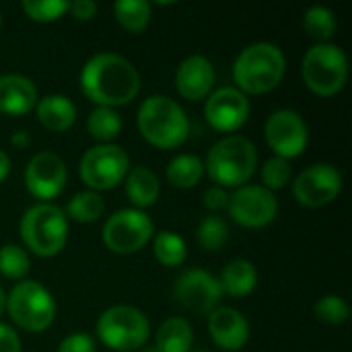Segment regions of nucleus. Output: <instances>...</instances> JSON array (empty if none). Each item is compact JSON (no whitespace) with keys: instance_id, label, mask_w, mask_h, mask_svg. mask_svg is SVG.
<instances>
[{"instance_id":"58836bf2","label":"nucleus","mask_w":352,"mask_h":352,"mask_svg":"<svg viewBox=\"0 0 352 352\" xmlns=\"http://www.w3.org/2000/svg\"><path fill=\"white\" fill-rule=\"evenodd\" d=\"M10 173V157L0 148V184L8 177Z\"/></svg>"},{"instance_id":"c756f323","label":"nucleus","mask_w":352,"mask_h":352,"mask_svg":"<svg viewBox=\"0 0 352 352\" xmlns=\"http://www.w3.org/2000/svg\"><path fill=\"white\" fill-rule=\"evenodd\" d=\"M196 239H198V245L204 250V252H219L227 245L229 241V225L225 219L217 217V214H210V217H204L196 229Z\"/></svg>"},{"instance_id":"39448f33","label":"nucleus","mask_w":352,"mask_h":352,"mask_svg":"<svg viewBox=\"0 0 352 352\" xmlns=\"http://www.w3.org/2000/svg\"><path fill=\"white\" fill-rule=\"evenodd\" d=\"M19 233L29 252L39 258H54L66 248L68 219L60 206L37 202L23 214Z\"/></svg>"},{"instance_id":"f257e3e1","label":"nucleus","mask_w":352,"mask_h":352,"mask_svg":"<svg viewBox=\"0 0 352 352\" xmlns=\"http://www.w3.org/2000/svg\"><path fill=\"white\" fill-rule=\"evenodd\" d=\"M80 91L97 107H120L136 99L140 74L136 66L120 54H95L80 70Z\"/></svg>"},{"instance_id":"2f4dec72","label":"nucleus","mask_w":352,"mask_h":352,"mask_svg":"<svg viewBox=\"0 0 352 352\" xmlns=\"http://www.w3.org/2000/svg\"><path fill=\"white\" fill-rule=\"evenodd\" d=\"M21 8L35 23H52V21L62 19L68 12L70 2H66V0H23Z\"/></svg>"},{"instance_id":"cd10ccee","label":"nucleus","mask_w":352,"mask_h":352,"mask_svg":"<svg viewBox=\"0 0 352 352\" xmlns=\"http://www.w3.org/2000/svg\"><path fill=\"white\" fill-rule=\"evenodd\" d=\"M153 254L159 260V264L167 268H175L186 262L188 248L182 235L173 231H159L153 241Z\"/></svg>"},{"instance_id":"a19ab883","label":"nucleus","mask_w":352,"mask_h":352,"mask_svg":"<svg viewBox=\"0 0 352 352\" xmlns=\"http://www.w3.org/2000/svg\"><path fill=\"white\" fill-rule=\"evenodd\" d=\"M4 309H6V293H4V289L0 287V316L4 314Z\"/></svg>"},{"instance_id":"e433bc0d","label":"nucleus","mask_w":352,"mask_h":352,"mask_svg":"<svg viewBox=\"0 0 352 352\" xmlns=\"http://www.w3.org/2000/svg\"><path fill=\"white\" fill-rule=\"evenodd\" d=\"M68 12L76 21H91L97 14V2H93V0H76V2H70Z\"/></svg>"},{"instance_id":"aec40b11","label":"nucleus","mask_w":352,"mask_h":352,"mask_svg":"<svg viewBox=\"0 0 352 352\" xmlns=\"http://www.w3.org/2000/svg\"><path fill=\"white\" fill-rule=\"evenodd\" d=\"M35 116L45 130L66 132L76 122V105L66 95L52 93V95L37 99Z\"/></svg>"},{"instance_id":"a878e982","label":"nucleus","mask_w":352,"mask_h":352,"mask_svg":"<svg viewBox=\"0 0 352 352\" xmlns=\"http://www.w3.org/2000/svg\"><path fill=\"white\" fill-rule=\"evenodd\" d=\"M103 210H105V200L101 198V194L85 190V192L74 194L68 200V204L64 208V214H66V219H72V221L85 225V223L99 221Z\"/></svg>"},{"instance_id":"2eb2a0df","label":"nucleus","mask_w":352,"mask_h":352,"mask_svg":"<svg viewBox=\"0 0 352 352\" xmlns=\"http://www.w3.org/2000/svg\"><path fill=\"white\" fill-rule=\"evenodd\" d=\"M66 179H68L66 163L62 161L60 155L50 151L33 155L25 167L27 192L41 202H50L52 198L60 196L66 188Z\"/></svg>"},{"instance_id":"0eeeda50","label":"nucleus","mask_w":352,"mask_h":352,"mask_svg":"<svg viewBox=\"0 0 352 352\" xmlns=\"http://www.w3.org/2000/svg\"><path fill=\"white\" fill-rule=\"evenodd\" d=\"M99 340L113 352H138L146 346L151 324L146 316L132 305H113L97 320Z\"/></svg>"},{"instance_id":"5701e85b","label":"nucleus","mask_w":352,"mask_h":352,"mask_svg":"<svg viewBox=\"0 0 352 352\" xmlns=\"http://www.w3.org/2000/svg\"><path fill=\"white\" fill-rule=\"evenodd\" d=\"M194 344V332L188 320L184 318H169L165 320L155 336L157 352H190Z\"/></svg>"},{"instance_id":"4be33fe9","label":"nucleus","mask_w":352,"mask_h":352,"mask_svg":"<svg viewBox=\"0 0 352 352\" xmlns=\"http://www.w3.org/2000/svg\"><path fill=\"white\" fill-rule=\"evenodd\" d=\"M219 285H221L223 295H229L233 299H243V297H248L256 289V285H258V270H256V266L250 260H243V258L231 260L223 268Z\"/></svg>"},{"instance_id":"c03bdc74","label":"nucleus","mask_w":352,"mask_h":352,"mask_svg":"<svg viewBox=\"0 0 352 352\" xmlns=\"http://www.w3.org/2000/svg\"><path fill=\"white\" fill-rule=\"evenodd\" d=\"M0 25H2V14H0Z\"/></svg>"},{"instance_id":"7c9ffc66","label":"nucleus","mask_w":352,"mask_h":352,"mask_svg":"<svg viewBox=\"0 0 352 352\" xmlns=\"http://www.w3.org/2000/svg\"><path fill=\"white\" fill-rule=\"evenodd\" d=\"M29 268H31L29 254L21 245L6 243L0 248V276L21 283L29 274Z\"/></svg>"},{"instance_id":"b1692460","label":"nucleus","mask_w":352,"mask_h":352,"mask_svg":"<svg viewBox=\"0 0 352 352\" xmlns=\"http://www.w3.org/2000/svg\"><path fill=\"white\" fill-rule=\"evenodd\" d=\"M202 175H204V161L192 153L175 155L165 167L167 182L179 190H188V188L198 186L202 182Z\"/></svg>"},{"instance_id":"423d86ee","label":"nucleus","mask_w":352,"mask_h":352,"mask_svg":"<svg viewBox=\"0 0 352 352\" xmlns=\"http://www.w3.org/2000/svg\"><path fill=\"white\" fill-rule=\"evenodd\" d=\"M301 74L311 93L332 97L340 93L349 80V58L340 45L316 43L303 58Z\"/></svg>"},{"instance_id":"6ab92c4d","label":"nucleus","mask_w":352,"mask_h":352,"mask_svg":"<svg viewBox=\"0 0 352 352\" xmlns=\"http://www.w3.org/2000/svg\"><path fill=\"white\" fill-rule=\"evenodd\" d=\"M37 105V89L31 78L23 74L0 76V113L25 116Z\"/></svg>"},{"instance_id":"ea45409f","label":"nucleus","mask_w":352,"mask_h":352,"mask_svg":"<svg viewBox=\"0 0 352 352\" xmlns=\"http://www.w3.org/2000/svg\"><path fill=\"white\" fill-rule=\"evenodd\" d=\"M10 142L16 146V148H25V146H29V142H31V138H29V134L27 132H14L12 134V138H10Z\"/></svg>"},{"instance_id":"7ed1b4c3","label":"nucleus","mask_w":352,"mask_h":352,"mask_svg":"<svg viewBox=\"0 0 352 352\" xmlns=\"http://www.w3.org/2000/svg\"><path fill=\"white\" fill-rule=\"evenodd\" d=\"M136 124L142 138L161 151L182 146L190 136V120L184 107L167 95H151L144 99Z\"/></svg>"},{"instance_id":"f03ea898","label":"nucleus","mask_w":352,"mask_h":352,"mask_svg":"<svg viewBox=\"0 0 352 352\" xmlns=\"http://www.w3.org/2000/svg\"><path fill=\"white\" fill-rule=\"evenodd\" d=\"M287 72V58L283 50L268 41H258L241 50L233 64V78L237 91L248 95H264L274 91Z\"/></svg>"},{"instance_id":"c85d7f7f","label":"nucleus","mask_w":352,"mask_h":352,"mask_svg":"<svg viewBox=\"0 0 352 352\" xmlns=\"http://www.w3.org/2000/svg\"><path fill=\"white\" fill-rule=\"evenodd\" d=\"M303 29L318 43H330L336 33V16L326 6H311L303 14Z\"/></svg>"},{"instance_id":"79ce46f5","label":"nucleus","mask_w":352,"mask_h":352,"mask_svg":"<svg viewBox=\"0 0 352 352\" xmlns=\"http://www.w3.org/2000/svg\"><path fill=\"white\" fill-rule=\"evenodd\" d=\"M138 352H157V349L155 346H142Z\"/></svg>"},{"instance_id":"a211bd4d","label":"nucleus","mask_w":352,"mask_h":352,"mask_svg":"<svg viewBox=\"0 0 352 352\" xmlns=\"http://www.w3.org/2000/svg\"><path fill=\"white\" fill-rule=\"evenodd\" d=\"M208 332L219 349L229 352L241 351L250 340V324L233 307H217L208 316Z\"/></svg>"},{"instance_id":"412c9836","label":"nucleus","mask_w":352,"mask_h":352,"mask_svg":"<svg viewBox=\"0 0 352 352\" xmlns=\"http://www.w3.org/2000/svg\"><path fill=\"white\" fill-rule=\"evenodd\" d=\"M124 182H126V196L136 210H144L159 200L161 182L153 169L138 165L128 171Z\"/></svg>"},{"instance_id":"f3484780","label":"nucleus","mask_w":352,"mask_h":352,"mask_svg":"<svg viewBox=\"0 0 352 352\" xmlns=\"http://www.w3.org/2000/svg\"><path fill=\"white\" fill-rule=\"evenodd\" d=\"M217 72L208 58L194 54L182 60L175 72V89L188 101H204L214 87Z\"/></svg>"},{"instance_id":"1a4fd4ad","label":"nucleus","mask_w":352,"mask_h":352,"mask_svg":"<svg viewBox=\"0 0 352 352\" xmlns=\"http://www.w3.org/2000/svg\"><path fill=\"white\" fill-rule=\"evenodd\" d=\"M130 171V157L118 144H95L78 163V175L91 192L118 188Z\"/></svg>"},{"instance_id":"dca6fc26","label":"nucleus","mask_w":352,"mask_h":352,"mask_svg":"<svg viewBox=\"0 0 352 352\" xmlns=\"http://www.w3.org/2000/svg\"><path fill=\"white\" fill-rule=\"evenodd\" d=\"M204 118L217 132H237L250 118V99L235 87H221L206 97Z\"/></svg>"},{"instance_id":"72a5a7b5","label":"nucleus","mask_w":352,"mask_h":352,"mask_svg":"<svg viewBox=\"0 0 352 352\" xmlns=\"http://www.w3.org/2000/svg\"><path fill=\"white\" fill-rule=\"evenodd\" d=\"M262 182H264V188L270 190V192L285 188L291 182V165H289V161H285L280 157L268 159L264 163V167H262Z\"/></svg>"},{"instance_id":"6e6552de","label":"nucleus","mask_w":352,"mask_h":352,"mask_svg":"<svg viewBox=\"0 0 352 352\" xmlns=\"http://www.w3.org/2000/svg\"><path fill=\"white\" fill-rule=\"evenodd\" d=\"M6 311L14 326L29 334L45 332L56 320V301L50 291L35 280H21L6 297Z\"/></svg>"},{"instance_id":"4c0bfd02","label":"nucleus","mask_w":352,"mask_h":352,"mask_svg":"<svg viewBox=\"0 0 352 352\" xmlns=\"http://www.w3.org/2000/svg\"><path fill=\"white\" fill-rule=\"evenodd\" d=\"M0 352H21V338L8 324H0Z\"/></svg>"},{"instance_id":"bb28decb","label":"nucleus","mask_w":352,"mask_h":352,"mask_svg":"<svg viewBox=\"0 0 352 352\" xmlns=\"http://www.w3.org/2000/svg\"><path fill=\"white\" fill-rule=\"evenodd\" d=\"M87 130L99 144H111L122 130V118L111 107H95L87 118Z\"/></svg>"},{"instance_id":"473e14b6","label":"nucleus","mask_w":352,"mask_h":352,"mask_svg":"<svg viewBox=\"0 0 352 352\" xmlns=\"http://www.w3.org/2000/svg\"><path fill=\"white\" fill-rule=\"evenodd\" d=\"M314 314L320 322L328 324V326H340L349 320L351 316V307L349 303L338 297V295H326L322 297L316 307H314Z\"/></svg>"},{"instance_id":"ddd939ff","label":"nucleus","mask_w":352,"mask_h":352,"mask_svg":"<svg viewBox=\"0 0 352 352\" xmlns=\"http://www.w3.org/2000/svg\"><path fill=\"white\" fill-rule=\"evenodd\" d=\"M173 299L186 311L196 316H210L217 307H221L223 291L219 278H214L208 270L192 268L182 272L175 280Z\"/></svg>"},{"instance_id":"9b49d317","label":"nucleus","mask_w":352,"mask_h":352,"mask_svg":"<svg viewBox=\"0 0 352 352\" xmlns=\"http://www.w3.org/2000/svg\"><path fill=\"white\" fill-rule=\"evenodd\" d=\"M227 210L231 219L245 229H264L278 214V200L274 192L264 186L245 184L229 194Z\"/></svg>"},{"instance_id":"37998d69","label":"nucleus","mask_w":352,"mask_h":352,"mask_svg":"<svg viewBox=\"0 0 352 352\" xmlns=\"http://www.w3.org/2000/svg\"><path fill=\"white\" fill-rule=\"evenodd\" d=\"M190 352H206V351H190Z\"/></svg>"},{"instance_id":"4468645a","label":"nucleus","mask_w":352,"mask_h":352,"mask_svg":"<svg viewBox=\"0 0 352 352\" xmlns=\"http://www.w3.org/2000/svg\"><path fill=\"white\" fill-rule=\"evenodd\" d=\"M342 175L328 163H316L303 169L293 182V196L305 208H320L338 198Z\"/></svg>"},{"instance_id":"f8f14e48","label":"nucleus","mask_w":352,"mask_h":352,"mask_svg":"<svg viewBox=\"0 0 352 352\" xmlns=\"http://www.w3.org/2000/svg\"><path fill=\"white\" fill-rule=\"evenodd\" d=\"M264 138L274 151V157L285 161L299 157L309 142V130L301 113L295 109H276L264 124Z\"/></svg>"},{"instance_id":"c9c22d12","label":"nucleus","mask_w":352,"mask_h":352,"mask_svg":"<svg viewBox=\"0 0 352 352\" xmlns=\"http://www.w3.org/2000/svg\"><path fill=\"white\" fill-rule=\"evenodd\" d=\"M202 204H204L208 210H212V212L223 210V208H227V204H229V194H227V190H223V188H219V186L208 188V190L202 194Z\"/></svg>"},{"instance_id":"9d476101","label":"nucleus","mask_w":352,"mask_h":352,"mask_svg":"<svg viewBox=\"0 0 352 352\" xmlns=\"http://www.w3.org/2000/svg\"><path fill=\"white\" fill-rule=\"evenodd\" d=\"M155 237V225L144 210L122 208L116 210L103 225L101 239L113 254L128 256L140 252Z\"/></svg>"},{"instance_id":"393cba45","label":"nucleus","mask_w":352,"mask_h":352,"mask_svg":"<svg viewBox=\"0 0 352 352\" xmlns=\"http://www.w3.org/2000/svg\"><path fill=\"white\" fill-rule=\"evenodd\" d=\"M113 16L122 29L130 33H142L151 25L153 6L146 0H118L113 4Z\"/></svg>"},{"instance_id":"20e7f679","label":"nucleus","mask_w":352,"mask_h":352,"mask_svg":"<svg viewBox=\"0 0 352 352\" xmlns=\"http://www.w3.org/2000/svg\"><path fill=\"white\" fill-rule=\"evenodd\" d=\"M258 167V151L254 142L239 134H229L212 144L206 155L204 171L219 188L245 186Z\"/></svg>"},{"instance_id":"f704fd0d","label":"nucleus","mask_w":352,"mask_h":352,"mask_svg":"<svg viewBox=\"0 0 352 352\" xmlns=\"http://www.w3.org/2000/svg\"><path fill=\"white\" fill-rule=\"evenodd\" d=\"M58 352H97V346H95V340L89 334L76 332V334L66 336L60 342Z\"/></svg>"}]
</instances>
